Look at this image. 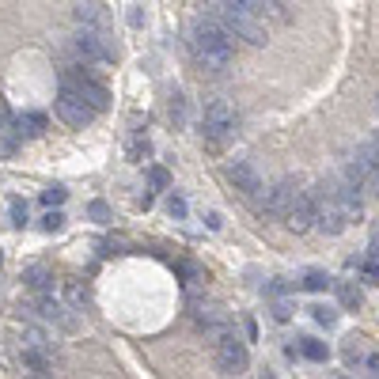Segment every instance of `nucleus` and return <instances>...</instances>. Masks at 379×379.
<instances>
[{
    "instance_id": "1",
    "label": "nucleus",
    "mask_w": 379,
    "mask_h": 379,
    "mask_svg": "<svg viewBox=\"0 0 379 379\" xmlns=\"http://www.w3.org/2000/svg\"><path fill=\"white\" fill-rule=\"evenodd\" d=\"M190 50H194L198 65L213 76L228 73L231 61H235V42L213 16H198L190 23Z\"/></svg>"
},
{
    "instance_id": "2",
    "label": "nucleus",
    "mask_w": 379,
    "mask_h": 379,
    "mask_svg": "<svg viewBox=\"0 0 379 379\" xmlns=\"http://www.w3.org/2000/svg\"><path fill=\"white\" fill-rule=\"evenodd\" d=\"M213 19L231 38H243L247 46H265V38H270L265 23L250 12L247 0H220V4H213Z\"/></svg>"
},
{
    "instance_id": "3",
    "label": "nucleus",
    "mask_w": 379,
    "mask_h": 379,
    "mask_svg": "<svg viewBox=\"0 0 379 379\" xmlns=\"http://www.w3.org/2000/svg\"><path fill=\"white\" fill-rule=\"evenodd\" d=\"M235 125H239V114H235V107H231L228 99H209L205 103V114H201V133H205V140L213 144V148H224L231 137H235Z\"/></svg>"
},
{
    "instance_id": "4",
    "label": "nucleus",
    "mask_w": 379,
    "mask_h": 379,
    "mask_svg": "<svg viewBox=\"0 0 379 379\" xmlns=\"http://www.w3.org/2000/svg\"><path fill=\"white\" fill-rule=\"evenodd\" d=\"M213 356H216V364H220V371L224 376H243V371L250 368V353H247V341L235 334V330H220L216 334V341H213Z\"/></svg>"
},
{
    "instance_id": "5",
    "label": "nucleus",
    "mask_w": 379,
    "mask_h": 379,
    "mask_svg": "<svg viewBox=\"0 0 379 379\" xmlns=\"http://www.w3.org/2000/svg\"><path fill=\"white\" fill-rule=\"evenodd\" d=\"M73 53L83 65H99V61L118 57V46H114V38H110V31H88V27H80V31L73 34Z\"/></svg>"
},
{
    "instance_id": "6",
    "label": "nucleus",
    "mask_w": 379,
    "mask_h": 379,
    "mask_svg": "<svg viewBox=\"0 0 379 379\" xmlns=\"http://www.w3.org/2000/svg\"><path fill=\"white\" fill-rule=\"evenodd\" d=\"M311 198H315V228L326 231V235H341V231L349 228V216H345V209L338 205L330 182L319 186V194H311Z\"/></svg>"
},
{
    "instance_id": "7",
    "label": "nucleus",
    "mask_w": 379,
    "mask_h": 379,
    "mask_svg": "<svg viewBox=\"0 0 379 379\" xmlns=\"http://www.w3.org/2000/svg\"><path fill=\"white\" fill-rule=\"evenodd\" d=\"M61 88H68V91L76 95V99H80L83 107H91L95 114L110 107V95H107V88H103L99 80H91L88 73H68L65 80H61Z\"/></svg>"
},
{
    "instance_id": "8",
    "label": "nucleus",
    "mask_w": 379,
    "mask_h": 379,
    "mask_svg": "<svg viewBox=\"0 0 379 379\" xmlns=\"http://www.w3.org/2000/svg\"><path fill=\"white\" fill-rule=\"evenodd\" d=\"M34 315L38 319H46V322H53V326H61V330H76L80 322H76V315H73V307H65V300L61 296H34Z\"/></svg>"
},
{
    "instance_id": "9",
    "label": "nucleus",
    "mask_w": 379,
    "mask_h": 379,
    "mask_svg": "<svg viewBox=\"0 0 379 379\" xmlns=\"http://www.w3.org/2000/svg\"><path fill=\"white\" fill-rule=\"evenodd\" d=\"M53 110H57V118H61L65 125H73V129H83V125H91V118H95V110L83 107V103L76 99L68 88L57 91V103H53Z\"/></svg>"
},
{
    "instance_id": "10",
    "label": "nucleus",
    "mask_w": 379,
    "mask_h": 379,
    "mask_svg": "<svg viewBox=\"0 0 379 379\" xmlns=\"http://www.w3.org/2000/svg\"><path fill=\"white\" fill-rule=\"evenodd\" d=\"M296 198H300V186L292 179H280L277 186L265 190V213H270V216H285V220H289Z\"/></svg>"
},
{
    "instance_id": "11",
    "label": "nucleus",
    "mask_w": 379,
    "mask_h": 379,
    "mask_svg": "<svg viewBox=\"0 0 379 379\" xmlns=\"http://www.w3.org/2000/svg\"><path fill=\"white\" fill-rule=\"evenodd\" d=\"M228 179H231V186L239 190L243 198H258V194H262V174H258V167L250 164V159H235V164H228Z\"/></svg>"
},
{
    "instance_id": "12",
    "label": "nucleus",
    "mask_w": 379,
    "mask_h": 379,
    "mask_svg": "<svg viewBox=\"0 0 379 379\" xmlns=\"http://www.w3.org/2000/svg\"><path fill=\"white\" fill-rule=\"evenodd\" d=\"M194 322H198L201 330H209V334H220V330H228L231 322H228V311H224L220 304H213V300H198L194 304Z\"/></svg>"
},
{
    "instance_id": "13",
    "label": "nucleus",
    "mask_w": 379,
    "mask_h": 379,
    "mask_svg": "<svg viewBox=\"0 0 379 379\" xmlns=\"http://www.w3.org/2000/svg\"><path fill=\"white\" fill-rule=\"evenodd\" d=\"M73 16H76V23L88 27V31H107V23H110L107 4H73Z\"/></svg>"
},
{
    "instance_id": "14",
    "label": "nucleus",
    "mask_w": 379,
    "mask_h": 379,
    "mask_svg": "<svg viewBox=\"0 0 379 379\" xmlns=\"http://www.w3.org/2000/svg\"><path fill=\"white\" fill-rule=\"evenodd\" d=\"M289 228L300 231V235H304L307 228H315V198H311V194H304V190H300L296 205H292V213H289Z\"/></svg>"
},
{
    "instance_id": "15",
    "label": "nucleus",
    "mask_w": 379,
    "mask_h": 379,
    "mask_svg": "<svg viewBox=\"0 0 379 379\" xmlns=\"http://www.w3.org/2000/svg\"><path fill=\"white\" fill-rule=\"evenodd\" d=\"M23 285L34 292V296H50V292H53V270H50V265H42V262L27 265V270H23Z\"/></svg>"
},
{
    "instance_id": "16",
    "label": "nucleus",
    "mask_w": 379,
    "mask_h": 379,
    "mask_svg": "<svg viewBox=\"0 0 379 379\" xmlns=\"http://www.w3.org/2000/svg\"><path fill=\"white\" fill-rule=\"evenodd\" d=\"M19 341H23V353H46V356H50V334H46L42 326H34V322H27V326H23Z\"/></svg>"
},
{
    "instance_id": "17",
    "label": "nucleus",
    "mask_w": 379,
    "mask_h": 379,
    "mask_svg": "<svg viewBox=\"0 0 379 379\" xmlns=\"http://www.w3.org/2000/svg\"><path fill=\"white\" fill-rule=\"evenodd\" d=\"M61 292H65V307H73V311L88 304V285H80L76 277H65V280H61Z\"/></svg>"
},
{
    "instance_id": "18",
    "label": "nucleus",
    "mask_w": 379,
    "mask_h": 379,
    "mask_svg": "<svg viewBox=\"0 0 379 379\" xmlns=\"http://www.w3.org/2000/svg\"><path fill=\"white\" fill-rule=\"evenodd\" d=\"M125 156H129L133 164H144V159L152 156V140L144 137V133H133L129 144H125Z\"/></svg>"
},
{
    "instance_id": "19",
    "label": "nucleus",
    "mask_w": 379,
    "mask_h": 379,
    "mask_svg": "<svg viewBox=\"0 0 379 379\" xmlns=\"http://www.w3.org/2000/svg\"><path fill=\"white\" fill-rule=\"evenodd\" d=\"M167 110H171V122L179 125V129L190 122V107H186V95H182V91H174V95H171V107H167Z\"/></svg>"
},
{
    "instance_id": "20",
    "label": "nucleus",
    "mask_w": 379,
    "mask_h": 379,
    "mask_svg": "<svg viewBox=\"0 0 379 379\" xmlns=\"http://www.w3.org/2000/svg\"><path fill=\"white\" fill-rule=\"evenodd\" d=\"M300 353H304L307 356V361H326V356H330V349L326 345H322V341H315V338H304V341H300Z\"/></svg>"
},
{
    "instance_id": "21",
    "label": "nucleus",
    "mask_w": 379,
    "mask_h": 379,
    "mask_svg": "<svg viewBox=\"0 0 379 379\" xmlns=\"http://www.w3.org/2000/svg\"><path fill=\"white\" fill-rule=\"evenodd\" d=\"M16 125H19L16 133H27V137H38V133L46 129V118H42V114H23Z\"/></svg>"
},
{
    "instance_id": "22",
    "label": "nucleus",
    "mask_w": 379,
    "mask_h": 379,
    "mask_svg": "<svg viewBox=\"0 0 379 379\" xmlns=\"http://www.w3.org/2000/svg\"><path fill=\"white\" fill-rule=\"evenodd\" d=\"M368 361V345H364V338H349L345 341V364H361Z\"/></svg>"
},
{
    "instance_id": "23",
    "label": "nucleus",
    "mask_w": 379,
    "mask_h": 379,
    "mask_svg": "<svg viewBox=\"0 0 379 379\" xmlns=\"http://www.w3.org/2000/svg\"><path fill=\"white\" fill-rule=\"evenodd\" d=\"M338 304L349 307V311L361 307V292H356V285H338Z\"/></svg>"
},
{
    "instance_id": "24",
    "label": "nucleus",
    "mask_w": 379,
    "mask_h": 379,
    "mask_svg": "<svg viewBox=\"0 0 379 379\" xmlns=\"http://www.w3.org/2000/svg\"><path fill=\"white\" fill-rule=\"evenodd\" d=\"M326 285H330V277H326L322 270H311V273L304 277V289H307V292H322Z\"/></svg>"
},
{
    "instance_id": "25",
    "label": "nucleus",
    "mask_w": 379,
    "mask_h": 379,
    "mask_svg": "<svg viewBox=\"0 0 379 379\" xmlns=\"http://www.w3.org/2000/svg\"><path fill=\"white\" fill-rule=\"evenodd\" d=\"M311 315H315V322H322V326H334V322H338V311H334V307H326V304H315Z\"/></svg>"
},
{
    "instance_id": "26",
    "label": "nucleus",
    "mask_w": 379,
    "mask_h": 379,
    "mask_svg": "<svg viewBox=\"0 0 379 379\" xmlns=\"http://www.w3.org/2000/svg\"><path fill=\"white\" fill-rule=\"evenodd\" d=\"M273 319H277V322H289L292 319V304L285 296H273Z\"/></svg>"
},
{
    "instance_id": "27",
    "label": "nucleus",
    "mask_w": 379,
    "mask_h": 379,
    "mask_svg": "<svg viewBox=\"0 0 379 379\" xmlns=\"http://www.w3.org/2000/svg\"><path fill=\"white\" fill-rule=\"evenodd\" d=\"M88 216H91V220H99V224H110V205H107V201H91Z\"/></svg>"
},
{
    "instance_id": "28",
    "label": "nucleus",
    "mask_w": 379,
    "mask_h": 379,
    "mask_svg": "<svg viewBox=\"0 0 379 379\" xmlns=\"http://www.w3.org/2000/svg\"><path fill=\"white\" fill-rule=\"evenodd\" d=\"M42 228H46V231H61V228H65V213H61V209L46 213V216H42Z\"/></svg>"
},
{
    "instance_id": "29",
    "label": "nucleus",
    "mask_w": 379,
    "mask_h": 379,
    "mask_svg": "<svg viewBox=\"0 0 379 379\" xmlns=\"http://www.w3.org/2000/svg\"><path fill=\"white\" fill-rule=\"evenodd\" d=\"M167 213H171L174 220H182V216H186V198H182V194H171V198H167Z\"/></svg>"
},
{
    "instance_id": "30",
    "label": "nucleus",
    "mask_w": 379,
    "mask_h": 379,
    "mask_svg": "<svg viewBox=\"0 0 379 379\" xmlns=\"http://www.w3.org/2000/svg\"><path fill=\"white\" fill-rule=\"evenodd\" d=\"M148 182L156 190H167V186H171V174H167L164 167H148Z\"/></svg>"
},
{
    "instance_id": "31",
    "label": "nucleus",
    "mask_w": 379,
    "mask_h": 379,
    "mask_svg": "<svg viewBox=\"0 0 379 379\" xmlns=\"http://www.w3.org/2000/svg\"><path fill=\"white\" fill-rule=\"evenodd\" d=\"M179 273L186 280H205V270H201L198 262H179Z\"/></svg>"
},
{
    "instance_id": "32",
    "label": "nucleus",
    "mask_w": 379,
    "mask_h": 379,
    "mask_svg": "<svg viewBox=\"0 0 379 379\" xmlns=\"http://www.w3.org/2000/svg\"><path fill=\"white\" fill-rule=\"evenodd\" d=\"M68 198V190H61V186H50V190H42V201L46 205H61V201Z\"/></svg>"
},
{
    "instance_id": "33",
    "label": "nucleus",
    "mask_w": 379,
    "mask_h": 379,
    "mask_svg": "<svg viewBox=\"0 0 379 379\" xmlns=\"http://www.w3.org/2000/svg\"><path fill=\"white\" fill-rule=\"evenodd\" d=\"M12 224H16V228H23V224H27V205H23V201H12Z\"/></svg>"
},
{
    "instance_id": "34",
    "label": "nucleus",
    "mask_w": 379,
    "mask_h": 379,
    "mask_svg": "<svg viewBox=\"0 0 379 379\" xmlns=\"http://www.w3.org/2000/svg\"><path fill=\"white\" fill-rule=\"evenodd\" d=\"M125 19H129V27H144V8H140V4H129Z\"/></svg>"
},
{
    "instance_id": "35",
    "label": "nucleus",
    "mask_w": 379,
    "mask_h": 379,
    "mask_svg": "<svg viewBox=\"0 0 379 379\" xmlns=\"http://www.w3.org/2000/svg\"><path fill=\"white\" fill-rule=\"evenodd\" d=\"M364 280H368V285H379V265H364Z\"/></svg>"
},
{
    "instance_id": "36",
    "label": "nucleus",
    "mask_w": 379,
    "mask_h": 379,
    "mask_svg": "<svg viewBox=\"0 0 379 379\" xmlns=\"http://www.w3.org/2000/svg\"><path fill=\"white\" fill-rule=\"evenodd\" d=\"M368 262H371V265H379V235L371 239V247H368Z\"/></svg>"
},
{
    "instance_id": "37",
    "label": "nucleus",
    "mask_w": 379,
    "mask_h": 379,
    "mask_svg": "<svg viewBox=\"0 0 379 379\" xmlns=\"http://www.w3.org/2000/svg\"><path fill=\"white\" fill-rule=\"evenodd\" d=\"M368 190L379 198V171H371V174H368Z\"/></svg>"
},
{
    "instance_id": "38",
    "label": "nucleus",
    "mask_w": 379,
    "mask_h": 379,
    "mask_svg": "<svg viewBox=\"0 0 379 379\" xmlns=\"http://www.w3.org/2000/svg\"><path fill=\"white\" fill-rule=\"evenodd\" d=\"M262 379H277V376H273V371H262Z\"/></svg>"
},
{
    "instance_id": "39",
    "label": "nucleus",
    "mask_w": 379,
    "mask_h": 379,
    "mask_svg": "<svg viewBox=\"0 0 379 379\" xmlns=\"http://www.w3.org/2000/svg\"><path fill=\"white\" fill-rule=\"evenodd\" d=\"M0 265H4V254H0Z\"/></svg>"
}]
</instances>
